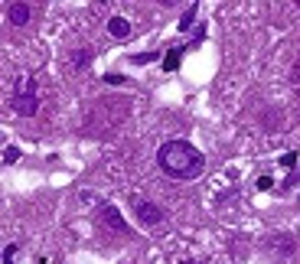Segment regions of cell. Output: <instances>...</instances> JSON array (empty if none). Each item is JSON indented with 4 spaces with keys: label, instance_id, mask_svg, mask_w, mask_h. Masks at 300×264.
<instances>
[{
    "label": "cell",
    "instance_id": "6da1fadb",
    "mask_svg": "<svg viewBox=\"0 0 300 264\" xmlns=\"http://www.w3.org/2000/svg\"><path fill=\"white\" fill-rule=\"evenodd\" d=\"M157 163L170 179H196L206 166V157L186 141H166L157 150Z\"/></svg>",
    "mask_w": 300,
    "mask_h": 264
},
{
    "label": "cell",
    "instance_id": "7a4b0ae2",
    "mask_svg": "<svg viewBox=\"0 0 300 264\" xmlns=\"http://www.w3.org/2000/svg\"><path fill=\"white\" fill-rule=\"evenodd\" d=\"M13 108H17V114L23 117H33L39 111V98H36V82L33 79H23L17 85V98H13Z\"/></svg>",
    "mask_w": 300,
    "mask_h": 264
},
{
    "label": "cell",
    "instance_id": "3957f363",
    "mask_svg": "<svg viewBox=\"0 0 300 264\" xmlns=\"http://www.w3.org/2000/svg\"><path fill=\"white\" fill-rule=\"evenodd\" d=\"M134 215L141 219V225H147V228H157L160 222H163V209H160L157 203H150V199H144V196H134Z\"/></svg>",
    "mask_w": 300,
    "mask_h": 264
},
{
    "label": "cell",
    "instance_id": "277c9868",
    "mask_svg": "<svg viewBox=\"0 0 300 264\" xmlns=\"http://www.w3.org/2000/svg\"><path fill=\"white\" fill-rule=\"evenodd\" d=\"M98 225L104 232H114V235H128V222L124 215L114 209V206H98Z\"/></svg>",
    "mask_w": 300,
    "mask_h": 264
},
{
    "label": "cell",
    "instance_id": "5b68a950",
    "mask_svg": "<svg viewBox=\"0 0 300 264\" xmlns=\"http://www.w3.org/2000/svg\"><path fill=\"white\" fill-rule=\"evenodd\" d=\"M10 23L13 26H26L30 23V17H33V10H30V4H10Z\"/></svg>",
    "mask_w": 300,
    "mask_h": 264
},
{
    "label": "cell",
    "instance_id": "8992f818",
    "mask_svg": "<svg viewBox=\"0 0 300 264\" xmlns=\"http://www.w3.org/2000/svg\"><path fill=\"white\" fill-rule=\"evenodd\" d=\"M108 33H111L114 39H128V36H131V23H128L124 17H111V20H108Z\"/></svg>",
    "mask_w": 300,
    "mask_h": 264
},
{
    "label": "cell",
    "instance_id": "52a82bcc",
    "mask_svg": "<svg viewBox=\"0 0 300 264\" xmlns=\"http://www.w3.org/2000/svg\"><path fill=\"white\" fill-rule=\"evenodd\" d=\"M179 59H183V49H170V52L163 55V69H166V72H176Z\"/></svg>",
    "mask_w": 300,
    "mask_h": 264
},
{
    "label": "cell",
    "instance_id": "ba28073f",
    "mask_svg": "<svg viewBox=\"0 0 300 264\" xmlns=\"http://www.w3.org/2000/svg\"><path fill=\"white\" fill-rule=\"evenodd\" d=\"M196 10H199V7H196V4H190V7H186V13H183V20H179V30H183V33H186V30H190V26H193V23H196Z\"/></svg>",
    "mask_w": 300,
    "mask_h": 264
},
{
    "label": "cell",
    "instance_id": "9c48e42d",
    "mask_svg": "<svg viewBox=\"0 0 300 264\" xmlns=\"http://www.w3.org/2000/svg\"><path fill=\"white\" fill-rule=\"evenodd\" d=\"M88 62H92V49H79V52L72 55V65H75V69H85Z\"/></svg>",
    "mask_w": 300,
    "mask_h": 264
},
{
    "label": "cell",
    "instance_id": "30bf717a",
    "mask_svg": "<svg viewBox=\"0 0 300 264\" xmlns=\"http://www.w3.org/2000/svg\"><path fill=\"white\" fill-rule=\"evenodd\" d=\"M281 166H284V170H294V166H297V154H294V150L281 157Z\"/></svg>",
    "mask_w": 300,
    "mask_h": 264
},
{
    "label": "cell",
    "instance_id": "8fae6325",
    "mask_svg": "<svg viewBox=\"0 0 300 264\" xmlns=\"http://www.w3.org/2000/svg\"><path fill=\"white\" fill-rule=\"evenodd\" d=\"M17 160H20V150L17 147H7L4 150V163H17Z\"/></svg>",
    "mask_w": 300,
    "mask_h": 264
},
{
    "label": "cell",
    "instance_id": "7c38bea8",
    "mask_svg": "<svg viewBox=\"0 0 300 264\" xmlns=\"http://www.w3.org/2000/svg\"><path fill=\"white\" fill-rule=\"evenodd\" d=\"M4 264H17V245H7V251H4Z\"/></svg>",
    "mask_w": 300,
    "mask_h": 264
},
{
    "label": "cell",
    "instance_id": "4fadbf2b",
    "mask_svg": "<svg viewBox=\"0 0 300 264\" xmlns=\"http://www.w3.org/2000/svg\"><path fill=\"white\" fill-rule=\"evenodd\" d=\"M104 82H108V85H121V82H124V75L111 72V75H104Z\"/></svg>",
    "mask_w": 300,
    "mask_h": 264
},
{
    "label": "cell",
    "instance_id": "5bb4252c",
    "mask_svg": "<svg viewBox=\"0 0 300 264\" xmlns=\"http://www.w3.org/2000/svg\"><path fill=\"white\" fill-rule=\"evenodd\" d=\"M271 186H274V179H271V176H258V189H271Z\"/></svg>",
    "mask_w": 300,
    "mask_h": 264
},
{
    "label": "cell",
    "instance_id": "9a60e30c",
    "mask_svg": "<svg viewBox=\"0 0 300 264\" xmlns=\"http://www.w3.org/2000/svg\"><path fill=\"white\" fill-rule=\"evenodd\" d=\"M153 59H157V52H144V55H137L134 62H141V65H147V62H153Z\"/></svg>",
    "mask_w": 300,
    "mask_h": 264
},
{
    "label": "cell",
    "instance_id": "2e32d148",
    "mask_svg": "<svg viewBox=\"0 0 300 264\" xmlns=\"http://www.w3.org/2000/svg\"><path fill=\"white\" fill-rule=\"evenodd\" d=\"M294 183H300V166H297V170L287 176V183H284V186H294Z\"/></svg>",
    "mask_w": 300,
    "mask_h": 264
},
{
    "label": "cell",
    "instance_id": "e0dca14e",
    "mask_svg": "<svg viewBox=\"0 0 300 264\" xmlns=\"http://www.w3.org/2000/svg\"><path fill=\"white\" fill-rule=\"evenodd\" d=\"M39 264H46V261H39Z\"/></svg>",
    "mask_w": 300,
    "mask_h": 264
},
{
    "label": "cell",
    "instance_id": "ac0fdd59",
    "mask_svg": "<svg viewBox=\"0 0 300 264\" xmlns=\"http://www.w3.org/2000/svg\"><path fill=\"white\" fill-rule=\"evenodd\" d=\"M193 264H199V261H193Z\"/></svg>",
    "mask_w": 300,
    "mask_h": 264
}]
</instances>
